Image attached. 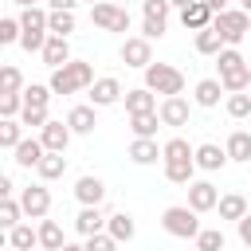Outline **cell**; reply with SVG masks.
Listing matches in <instances>:
<instances>
[{
  "instance_id": "7bdbcfd3",
  "label": "cell",
  "mask_w": 251,
  "mask_h": 251,
  "mask_svg": "<svg viewBox=\"0 0 251 251\" xmlns=\"http://www.w3.org/2000/svg\"><path fill=\"white\" fill-rule=\"evenodd\" d=\"M20 122L31 126V129H43L47 126V106H24L20 110Z\"/></svg>"
},
{
  "instance_id": "d4e9b609",
  "label": "cell",
  "mask_w": 251,
  "mask_h": 251,
  "mask_svg": "<svg viewBox=\"0 0 251 251\" xmlns=\"http://www.w3.org/2000/svg\"><path fill=\"white\" fill-rule=\"evenodd\" d=\"M126 110H129V114H141V110H157V90H149V86L126 90Z\"/></svg>"
},
{
  "instance_id": "d590c367",
  "label": "cell",
  "mask_w": 251,
  "mask_h": 251,
  "mask_svg": "<svg viewBox=\"0 0 251 251\" xmlns=\"http://www.w3.org/2000/svg\"><path fill=\"white\" fill-rule=\"evenodd\" d=\"M24 216V204L16 196H0V227H16Z\"/></svg>"
},
{
  "instance_id": "c3c4849f",
  "label": "cell",
  "mask_w": 251,
  "mask_h": 251,
  "mask_svg": "<svg viewBox=\"0 0 251 251\" xmlns=\"http://www.w3.org/2000/svg\"><path fill=\"white\" fill-rule=\"evenodd\" d=\"M141 12H145V16H157V20H169L173 4H169V0H141Z\"/></svg>"
},
{
  "instance_id": "44dd1931",
  "label": "cell",
  "mask_w": 251,
  "mask_h": 251,
  "mask_svg": "<svg viewBox=\"0 0 251 251\" xmlns=\"http://www.w3.org/2000/svg\"><path fill=\"white\" fill-rule=\"evenodd\" d=\"M224 149H227V157H231V161H239V165H251V133H247V129H235V133H227Z\"/></svg>"
},
{
  "instance_id": "3957f363",
  "label": "cell",
  "mask_w": 251,
  "mask_h": 251,
  "mask_svg": "<svg viewBox=\"0 0 251 251\" xmlns=\"http://www.w3.org/2000/svg\"><path fill=\"white\" fill-rule=\"evenodd\" d=\"M212 27L224 35L227 47H235V43H243L251 35V12L247 8H220L216 20H212Z\"/></svg>"
},
{
  "instance_id": "6da1fadb",
  "label": "cell",
  "mask_w": 251,
  "mask_h": 251,
  "mask_svg": "<svg viewBox=\"0 0 251 251\" xmlns=\"http://www.w3.org/2000/svg\"><path fill=\"white\" fill-rule=\"evenodd\" d=\"M90 82H94V67L82 59H67L63 67H51V90L55 94H78V90H90Z\"/></svg>"
},
{
  "instance_id": "7402d4cb",
  "label": "cell",
  "mask_w": 251,
  "mask_h": 251,
  "mask_svg": "<svg viewBox=\"0 0 251 251\" xmlns=\"http://www.w3.org/2000/svg\"><path fill=\"white\" fill-rule=\"evenodd\" d=\"M157 126H165L157 110H141V114H129V129H133V137H157Z\"/></svg>"
},
{
  "instance_id": "ee69618b",
  "label": "cell",
  "mask_w": 251,
  "mask_h": 251,
  "mask_svg": "<svg viewBox=\"0 0 251 251\" xmlns=\"http://www.w3.org/2000/svg\"><path fill=\"white\" fill-rule=\"evenodd\" d=\"M0 90H24V75H20V67H0Z\"/></svg>"
},
{
  "instance_id": "1f68e13d",
  "label": "cell",
  "mask_w": 251,
  "mask_h": 251,
  "mask_svg": "<svg viewBox=\"0 0 251 251\" xmlns=\"http://www.w3.org/2000/svg\"><path fill=\"white\" fill-rule=\"evenodd\" d=\"M161 149H165V161H196V145H188L184 137H169Z\"/></svg>"
},
{
  "instance_id": "8992f818",
  "label": "cell",
  "mask_w": 251,
  "mask_h": 251,
  "mask_svg": "<svg viewBox=\"0 0 251 251\" xmlns=\"http://www.w3.org/2000/svg\"><path fill=\"white\" fill-rule=\"evenodd\" d=\"M157 114H161V122H165V126L180 129V126H188V118H192V102H188L184 94H165V98H161V106H157Z\"/></svg>"
},
{
  "instance_id": "ba28073f",
  "label": "cell",
  "mask_w": 251,
  "mask_h": 251,
  "mask_svg": "<svg viewBox=\"0 0 251 251\" xmlns=\"http://www.w3.org/2000/svg\"><path fill=\"white\" fill-rule=\"evenodd\" d=\"M149 43H153V39H145V35H126V43H122V63L145 71V67L153 63V47H149Z\"/></svg>"
},
{
  "instance_id": "52a82bcc",
  "label": "cell",
  "mask_w": 251,
  "mask_h": 251,
  "mask_svg": "<svg viewBox=\"0 0 251 251\" xmlns=\"http://www.w3.org/2000/svg\"><path fill=\"white\" fill-rule=\"evenodd\" d=\"M20 204H24V216H31V220H43V216L51 212V192H47V180H39V184H27V188L20 192Z\"/></svg>"
},
{
  "instance_id": "8d00e7d4",
  "label": "cell",
  "mask_w": 251,
  "mask_h": 251,
  "mask_svg": "<svg viewBox=\"0 0 251 251\" xmlns=\"http://www.w3.org/2000/svg\"><path fill=\"white\" fill-rule=\"evenodd\" d=\"M51 94H55L51 82H47V86H43V82H27V86H24V106H47Z\"/></svg>"
},
{
  "instance_id": "680465c9",
  "label": "cell",
  "mask_w": 251,
  "mask_h": 251,
  "mask_svg": "<svg viewBox=\"0 0 251 251\" xmlns=\"http://www.w3.org/2000/svg\"><path fill=\"white\" fill-rule=\"evenodd\" d=\"M247 90H251V86H247Z\"/></svg>"
},
{
  "instance_id": "6f0895ef",
  "label": "cell",
  "mask_w": 251,
  "mask_h": 251,
  "mask_svg": "<svg viewBox=\"0 0 251 251\" xmlns=\"http://www.w3.org/2000/svg\"><path fill=\"white\" fill-rule=\"evenodd\" d=\"M86 4H98V0H86Z\"/></svg>"
},
{
  "instance_id": "ac0fdd59",
  "label": "cell",
  "mask_w": 251,
  "mask_h": 251,
  "mask_svg": "<svg viewBox=\"0 0 251 251\" xmlns=\"http://www.w3.org/2000/svg\"><path fill=\"white\" fill-rule=\"evenodd\" d=\"M220 94H227L220 78H200V82H196V90H192V102H196V106H204V110H212V106H220Z\"/></svg>"
},
{
  "instance_id": "8fae6325",
  "label": "cell",
  "mask_w": 251,
  "mask_h": 251,
  "mask_svg": "<svg viewBox=\"0 0 251 251\" xmlns=\"http://www.w3.org/2000/svg\"><path fill=\"white\" fill-rule=\"evenodd\" d=\"M39 137H43V145H47V149H59V153H67V145H71L75 129H71V122H55V118H47V126L39 129Z\"/></svg>"
},
{
  "instance_id": "4fadbf2b",
  "label": "cell",
  "mask_w": 251,
  "mask_h": 251,
  "mask_svg": "<svg viewBox=\"0 0 251 251\" xmlns=\"http://www.w3.org/2000/svg\"><path fill=\"white\" fill-rule=\"evenodd\" d=\"M43 153H47V145H43V137H24L16 149H12V161L20 165V169H35L39 161H43Z\"/></svg>"
},
{
  "instance_id": "5b68a950",
  "label": "cell",
  "mask_w": 251,
  "mask_h": 251,
  "mask_svg": "<svg viewBox=\"0 0 251 251\" xmlns=\"http://www.w3.org/2000/svg\"><path fill=\"white\" fill-rule=\"evenodd\" d=\"M90 24L102 27V31H129V12L122 4L98 0V4H90Z\"/></svg>"
},
{
  "instance_id": "b9f144b4",
  "label": "cell",
  "mask_w": 251,
  "mask_h": 251,
  "mask_svg": "<svg viewBox=\"0 0 251 251\" xmlns=\"http://www.w3.org/2000/svg\"><path fill=\"white\" fill-rule=\"evenodd\" d=\"M20 31H24L20 16H4L0 20V43H20Z\"/></svg>"
},
{
  "instance_id": "30bf717a",
  "label": "cell",
  "mask_w": 251,
  "mask_h": 251,
  "mask_svg": "<svg viewBox=\"0 0 251 251\" xmlns=\"http://www.w3.org/2000/svg\"><path fill=\"white\" fill-rule=\"evenodd\" d=\"M188 204H192L196 212H216L220 188H216L212 180H192V184H188Z\"/></svg>"
},
{
  "instance_id": "11a10c76",
  "label": "cell",
  "mask_w": 251,
  "mask_h": 251,
  "mask_svg": "<svg viewBox=\"0 0 251 251\" xmlns=\"http://www.w3.org/2000/svg\"><path fill=\"white\" fill-rule=\"evenodd\" d=\"M208 4H212L216 12H220V8H227V0H208Z\"/></svg>"
},
{
  "instance_id": "f35d334b",
  "label": "cell",
  "mask_w": 251,
  "mask_h": 251,
  "mask_svg": "<svg viewBox=\"0 0 251 251\" xmlns=\"http://www.w3.org/2000/svg\"><path fill=\"white\" fill-rule=\"evenodd\" d=\"M227 114H231V118H251V90L227 94Z\"/></svg>"
},
{
  "instance_id": "ab89813d",
  "label": "cell",
  "mask_w": 251,
  "mask_h": 251,
  "mask_svg": "<svg viewBox=\"0 0 251 251\" xmlns=\"http://www.w3.org/2000/svg\"><path fill=\"white\" fill-rule=\"evenodd\" d=\"M118 247V239H114V231L110 227H102V231H90L86 235V251H114Z\"/></svg>"
},
{
  "instance_id": "f5cc1de1",
  "label": "cell",
  "mask_w": 251,
  "mask_h": 251,
  "mask_svg": "<svg viewBox=\"0 0 251 251\" xmlns=\"http://www.w3.org/2000/svg\"><path fill=\"white\" fill-rule=\"evenodd\" d=\"M173 8H188V4H196V0H169Z\"/></svg>"
},
{
  "instance_id": "bcb514c9",
  "label": "cell",
  "mask_w": 251,
  "mask_h": 251,
  "mask_svg": "<svg viewBox=\"0 0 251 251\" xmlns=\"http://www.w3.org/2000/svg\"><path fill=\"white\" fill-rule=\"evenodd\" d=\"M47 35H51V31H20V47H24V51H43Z\"/></svg>"
},
{
  "instance_id": "2e32d148",
  "label": "cell",
  "mask_w": 251,
  "mask_h": 251,
  "mask_svg": "<svg viewBox=\"0 0 251 251\" xmlns=\"http://www.w3.org/2000/svg\"><path fill=\"white\" fill-rule=\"evenodd\" d=\"M67 39H71V35H55V31L47 35V43H43V51H39V55H43V67H63V63L71 59V43H67Z\"/></svg>"
},
{
  "instance_id": "cb8c5ba5",
  "label": "cell",
  "mask_w": 251,
  "mask_h": 251,
  "mask_svg": "<svg viewBox=\"0 0 251 251\" xmlns=\"http://www.w3.org/2000/svg\"><path fill=\"white\" fill-rule=\"evenodd\" d=\"M39 247L43 251H63L67 247V235L55 220H39Z\"/></svg>"
},
{
  "instance_id": "60d3db41",
  "label": "cell",
  "mask_w": 251,
  "mask_h": 251,
  "mask_svg": "<svg viewBox=\"0 0 251 251\" xmlns=\"http://www.w3.org/2000/svg\"><path fill=\"white\" fill-rule=\"evenodd\" d=\"M200 251H224V231H216V227H200V235L192 239Z\"/></svg>"
},
{
  "instance_id": "9c48e42d",
  "label": "cell",
  "mask_w": 251,
  "mask_h": 251,
  "mask_svg": "<svg viewBox=\"0 0 251 251\" xmlns=\"http://www.w3.org/2000/svg\"><path fill=\"white\" fill-rule=\"evenodd\" d=\"M86 94H90V106H98V110H102V106H114V102H122V98H126V90H122V82H118L114 75L94 78Z\"/></svg>"
},
{
  "instance_id": "5bb4252c",
  "label": "cell",
  "mask_w": 251,
  "mask_h": 251,
  "mask_svg": "<svg viewBox=\"0 0 251 251\" xmlns=\"http://www.w3.org/2000/svg\"><path fill=\"white\" fill-rule=\"evenodd\" d=\"M227 161H231V157H227V149H224V145H216V141L196 145V169H204V173H220Z\"/></svg>"
},
{
  "instance_id": "816d5d0a",
  "label": "cell",
  "mask_w": 251,
  "mask_h": 251,
  "mask_svg": "<svg viewBox=\"0 0 251 251\" xmlns=\"http://www.w3.org/2000/svg\"><path fill=\"white\" fill-rule=\"evenodd\" d=\"M47 8H71V12H75L78 0H47Z\"/></svg>"
},
{
  "instance_id": "ffe728a7",
  "label": "cell",
  "mask_w": 251,
  "mask_h": 251,
  "mask_svg": "<svg viewBox=\"0 0 251 251\" xmlns=\"http://www.w3.org/2000/svg\"><path fill=\"white\" fill-rule=\"evenodd\" d=\"M8 247L12 251H31V247H39V227H31V224H16V227H8Z\"/></svg>"
},
{
  "instance_id": "484cf974",
  "label": "cell",
  "mask_w": 251,
  "mask_h": 251,
  "mask_svg": "<svg viewBox=\"0 0 251 251\" xmlns=\"http://www.w3.org/2000/svg\"><path fill=\"white\" fill-rule=\"evenodd\" d=\"M94 110H98V106H75V110L67 114V122H71V129H75V133H82V137H86V133H94V126H98V118H94Z\"/></svg>"
},
{
  "instance_id": "e575fe53",
  "label": "cell",
  "mask_w": 251,
  "mask_h": 251,
  "mask_svg": "<svg viewBox=\"0 0 251 251\" xmlns=\"http://www.w3.org/2000/svg\"><path fill=\"white\" fill-rule=\"evenodd\" d=\"M47 31H55V35H71V31H75V12H71V8H51Z\"/></svg>"
},
{
  "instance_id": "7dc6e473",
  "label": "cell",
  "mask_w": 251,
  "mask_h": 251,
  "mask_svg": "<svg viewBox=\"0 0 251 251\" xmlns=\"http://www.w3.org/2000/svg\"><path fill=\"white\" fill-rule=\"evenodd\" d=\"M239 63H247V59H243L235 47H224V51L216 55V67H220V75H224V71H231V67H239Z\"/></svg>"
},
{
  "instance_id": "f6af8a7d",
  "label": "cell",
  "mask_w": 251,
  "mask_h": 251,
  "mask_svg": "<svg viewBox=\"0 0 251 251\" xmlns=\"http://www.w3.org/2000/svg\"><path fill=\"white\" fill-rule=\"evenodd\" d=\"M165 27H169V20H157V16H145V20H141V35H145V39H161Z\"/></svg>"
},
{
  "instance_id": "4316f807",
  "label": "cell",
  "mask_w": 251,
  "mask_h": 251,
  "mask_svg": "<svg viewBox=\"0 0 251 251\" xmlns=\"http://www.w3.org/2000/svg\"><path fill=\"white\" fill-rule=\"evenodd\" d=\"M216 212H220V220H243L247 216V200L239 192H224L220 204H216Z\"/></svg>"
},
{
  "instance_id": "836d02e7",
  "label": "cell",
  "mask_w": 251,
  "mask_h": 251,
  "mask_svg": "<svg viewBox=\"0 0 251 251\" xmlns=\"http://www.w3.org/2000/svg\"><path fill=\"white\" fill-rule=\"evenodd\" d=\"M47 20H51V12H43L39 4H31V8H24V12H20L24 31H47Z\"/></svg>"
},
{
  "instance_id": "e0dca14e",
  "label": "cell",
  "mask_w": 251,
  "mask_h": 251,
  "mask_svg": "<svg viewBox=\"0 0 251 251\" xmlns=\"http://www.w3.org/2000/svg\"><path fill=\"white\" fill-rule=\"evenodd\" d=\"M106 220H110V216L102 212V204H82V212L75 216V227H78V235L86 239L90 231H102V227H106Z\"/></svg>"
},
{
  "instance_id": "83f0119b",
  "label": "cell",
  "mask_w": 251,
  "mask_h": 251,
  "mask_svg": "<svg viewBox=\"0 0 251 251\" xmlns=\"http://www.w3.org/2000/svg\"><path fill=\"white\" fill-rule=\"evenodd\" d=\"M106 227L114 231V239H118V243H129V239L137 235V224H133V216H129V212H114V216L106 220Z\"/></svg>"
},
{
  "instance_id": "f546056e",
  "label": "cell",
  "mask_w": 251,
  "mask_h": 251,
  "mask_svg": "<svg viewBox=\"0 0 251 251\" xmlns=\"http://www.w3.org/2000/svg\"><path fill=\"white\" fill-rule=\"evenodd\" d=\"M220 82H224V90H227V94L247 90V86H251V67H247V63H239V67L224 71V75H220Z\"/></svg>"
},
{
  "instance_id": "db71d44e",
  "label": "cell",
  "mask_w": 251,
  "mask_h": 251,
  "mask_svg": "<svg viewBox=\"0 0 251 251\" xmlns=\"http://www.w3.org/2000/svg\"><path fill=\"white\" fill-rule=\"evenodd\" d=\"M12 4H20V8H31V4H39V0H12Z\"/></svg>"
},
{
  "instance_id": "7c38bea8",
  "label": "cell",
  "mask_w": 251,
  "mask_h": 251,
  "mask_svg": "<svg viewBox=\"0 0 251 251\" xmlns=\"http://www.w3.org/2000/svg\"><path fill=\"white\" fill-rule=\"evenodd\" d=\"M129 161L133 165H157V161H165V149L157 145V137H133L129 141Z\"/></svg>"
},
{
  "instance_id": "4dcf8cb0",
  "label": "cell",
  "mask_w": 251,
  "mask_h": 251,
  "mask_svg": "<svg viewBox=\"0 0 251 251\" xmlns=\"http://www.w3.org/2000/svg\"><path fill=\"white\" fill-rule=\"evenodd\" d=\"M24 141V122L20 118H4L0 122V149H16Z\"/></svg>"
},
{
  "instance_id": "277c9868",
  "label": "cell",
  "mask_w": 251,
  "mask_h": 251,
  "mask_svg": "<svg viewBox=\"0 0 251 251\" xmlns=\"http://www.w3.org/2000/svg\"><path fill=\"white\" fill-rule=\"evenodd\" d=\"M145 86L157 90L161 98L165 94H180L184 90V71H176L173 63H149L145 67Z\"/></svg>"
},
{
  "instance_id": "f907efd6",
  "label": "cell",
  "mask_w": 251,
  "mask_h": 251,
  "mask_svg": "<svg viewBox=\"0 0 251 251\" xmlns=\"http://www.w3.org/2000/svg\"><path fill=\"white\" fill-rule=\"evenodd\" d=\"M0 196H16V184H12V176H8V173L0 176Z\"/></svg>"
},
{
  "instance_id": "7a4b0ae2",
  "label": "cell",
  "mask_w": 251,
  "mask_h": 251,
  "mask_svg": "<svg viewBox=\"0 0 251 251\" xmlns=\"http://www.w3.org/2000/svg\"><path fill=\"white\" fill-rule=\"evenodd\" d=\"M200 212L192 208V204H173V208H165L161 212V227L173 235V239H196L200 235V220H196Z\"/></svg>"
},
{
  "instance_id": "74e56055",
  "label": "cell",
  "mask_w": 251,
  "mask_h": 251,
  "mask_svg": "<svg viewBox=\"0 0 251 251\" xmlns=\"http://www.w3.org/2000/svg\"><path fill=\"white\" fill-rule=\"evenodd\" d=\"M20 110H24V90H0V114L20 118Z\"/></svg>"
},
{
  "instance_id": "d6986e66",
  "label": "cell",
  "mask_w": 251,
  "mask_h": 251,
  "mask_svg": "<svg viewBox=\"0 0 251 251\" xmlns=\"http://www.w3.org/2000/svg\"><path fill=\"white\" fill-rule=\"evenodd\" d=\"M75 200L78 204H102L106 200V184L98 176H78L75 180Z\"/></svg>"
},
{
  "instance_id": "f1b7e54d",
  "label": "cell",
  "mask_w": 251,
  "mask_h": 251,
  "mask_svg": "<svg viewBox=\"0 0 251 251\" xmlns=\"http://www.w3.org/2000/svg\"><path fill=\"white\" fill-rule=\"evenodd\" d=\"M224 47H227V43H224V35H220V31H216L212 24L196 31V51H200V55H220Z\"/></svg>"
},
{
  "instance_id": "9f6ffc18",
  "label": "cell",
  "mask_w": 251,
  "mask_h": 251,
  "mask_svg": "<svg viewBox=\"0 0 251 251\" xmlns=\"http://www.w3.org/2000/svg\"><path fill=\"white\" fill-rule=\"evenodd\" d=\"M239 8H247V12H251V0H239Z\"/></svg>"
},
{
  "instance_id": "d6a6232c",
  "label": "cell",
  "mask_w": 251,
  "mask_h": 251,
  "mask_svg": "<svg viewBox=\"0 0 251 251\" xmlns=\"http://www.w3.org/2000/svg\"><path fill=\"white\" fill-rule=\"evenodd\" d=\"M192 173H196V161H165V180L173 184H192Z\"/></svg>"
},
{
  "instance_id": "681fc988",
  "label": "cell",
  "mask_w": 251,
  "mask_h": 251,
  "mask_svg": "<svg viewBox=\"0 0 251 251\" xmlns=\"http://www.w3.org/2000/svg\"><path fill=\"white\" fill-rule=\"evenodd\" d=\"M235 227H239V243H243V247H251V212H247L243 220H235Z\"/></svg>"
},
{
  "instance_id": "9a60e30c",
  "label": "cell",
  "mask_w": 251,
  "mask_h": 251,
  "mask_svg": "<svg viewBox=\"0 0 251 251\" xmlns=\"http://www.w3.org/2000/svg\"><path fill=\"white\" fill-rule=\"evenodd\" d=\"M212 20H216V8H212L208 0H196V4L180 8V24H184L188 31H200V27H208Z\"/></svg>"
},
{
  "instance_id": "603a6c76",
  "label": "cell",
  "mask_w": 251,
  "mask_h": 251,
  "mask_svg": "<svg viewBox=\"0 0 251 251\" xmlns=\"http://www.w3.org/2000/svg\"><path fill=\"white\" fill-rule=\"evenodd\" d=\"M35 173H39V180H59V176L67 173V157H63L59 149H47L43 161L35 165Z\"/></svg>"
}]
</instances>
